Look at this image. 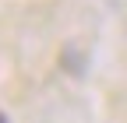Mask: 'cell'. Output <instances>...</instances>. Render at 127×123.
Instances as JSON below:
<instances>
[{"instance_id":"cell-1","label":"cell","mask_w":127,"mask_h":123,"mask_svg":"<svg viewBox=\"0 0 127 123\" xmlns=\"http://www.w3.org/2000/svg\"><path fill=\"white\" fill-rule=\"evenodd\" d=\"M0 123H7V120H4V113H0Z\"/></svg>"}]
</instances>
